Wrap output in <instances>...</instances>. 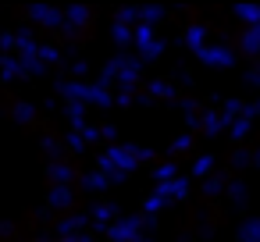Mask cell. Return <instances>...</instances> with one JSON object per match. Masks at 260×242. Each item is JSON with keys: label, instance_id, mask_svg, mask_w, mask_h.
<instances>
[{"label": "cell", "instance_id": "6da1fadb", "mask_svg": "<svg viewBox=\"0 0 260 242\" xmlns=\"http://www.w3.org/2000/svg\"><path fill=\"white\" fill-rule=\"evenodd\" d=\"M136 43H139V50H146V54L157 50V47H153V36H150V25H139V29H136Z\"/></svg>", "mask_w": 260, "mask_h": 242}, {"label": "cell", "instance_id": "7a4b0ae2", "mask_svg": "<svg viewBox=\"0 0 260 242\" xmlns=\"http://www.w3.org/2000/svg\"><path fill=\"white\" fill-rule=\"evenodd\" d=\"M136 235V221H121V228H114V238H132Z\"/></svg>", "mask_w": 260, "mask_h": 242}]
</instances>
